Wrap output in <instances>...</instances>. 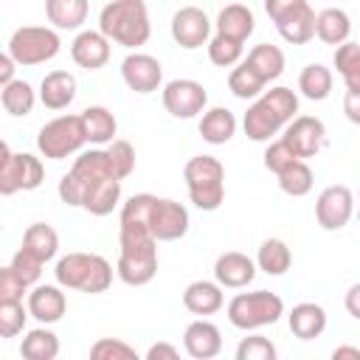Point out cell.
I'll use <instances>...</instances> for the list:
<instances>
[{
    "label": "cell",
    "instance_id": "cell-30",
    "mask_svg": "<svg viewBox=\"0 0 360 360\" xmlns=\"http://www.w3.org/2000/svg\"><path fill=\"white\" fill-rule=\"evenodd\" d=\"M292 264V253L284 239H264L256 253V267L267 276H284Z\"/></svg>",
    "mask_w": 360,
    "mask_h": 360
},
{
    "label": "cell",
    "instance_id": "cell-23",
    "mask_svg": "<svg viewBox=\"0 0 360 360\" xmlns=\"http://www.w3.org/2000/svg\"><path fill=\"white\" fill-rule=\"evenodd\" d=\"M287 323H290V332L298 340L321 338L323 329H326V309L321 304H315V301H301V304H295L290 309Z\"/></svg>",
    "mask_w": 360,
    "mask_h": 360
},
{
    "label": "cell",
    "instance_id": "cell-4",
    "mask_svg": "<svg viewBox=\"0 0 360 360\" xmlns=\"http://www.w3.org/2000/svg\"><path fill=\"white\" fill-rule=\"evenodd\" d=\"M98 31L124 48L146 45L152 34L149 8L143 0H110L98 14Z\"/></svg>",
    "mask_w": 360,
    "mask_h": 360
},
{
    "label": "cell",
    "instance_id": "cell-5",
    "mask_svg": "<svg viewBox=\"0 0 360 360\" xmlns=\"http://www.w3.org/2000/svg\"><path fill=\"white\" fill-rule=\"evenodd\" d=\"M112 177L121 180V177L115 174V169H112L110 152H107V149H90V152H82V155L73 160L70 172L62 174L56 191H59V200H62L65 205H79V208H82L84 197H87L96 186H101L104 180H112Z\"/></svg>",
    "mask_w": 360,
    "mask_h": 360
},
{
    "label": "cell",
    "instance_id": "cell-51",
    "mask_svg": "<svg viewBox=\"0 0 360 360\" xmlns=\"http://www.w3.org/2000/svg\"><path fill=\"white\" fill-rule=\"evenodd\" d=\"M298 3H304V0H264V11H267L270 20H276V17H281L284 11L295 8Z\"/></svg>",
    "mask_w": 360,
    "mask_h": 360
},
{
    "label": "cell",
    "instance_id": "cell-35",
    "mask_svg": "<svg viewBox=\"0 0 360 360\" xmlns=\"http://www.w3.org/2000/svg\"><path fill=\"white\" fill-rule=\"evenodd\" d=\"M20 354L25 360H53L59 354V338L45 326L31 329L20 343Z\"/></svg>",
    "mask_w": 360,
    "mask_h": 360
},
{
    "label": "cell",
    "instance_id": "cell-44",
    "mask_svg": "<svg viewBox=\"0 0 360 360\" xmlns=\"http://www.w3.org/2000/svg\"><path fill=\"white\" fill-rule=\"evenodd\" d=\"M236 360H276V346L262 335L242 338L236 346Z\"/></svg>",
    "mask_w": 360,
    "mask_h": 360
},
{
    "label": "cell",
    "instance_id": "cell-36",
    "mask_svg": "<svg viewBox=\"0 0 360 360\" xmlns=\"http://www.w3.org/2000/svg\"><path fill=\"white\" fill-rule=\"evenodd\" d=\"M264 79L242 59L231 73H228V90L236 96V98H259L264 93Z\"/></svg>",
    "mask_w": 360,
    "mask_h": 360
},
{
    "label": "cell",
    "instance_id": "cell-52",
    "mask_svg": "<svg viewBox=\"0 0 360 360\" xmlns=\"http://www.w3.org/2000/svg\"><path fill=\"white\" fill-rule=\"evenodd\" d=\"M14 59H11V53L6 51L3 56H0V87L3 84H8V82H14Z\"/></svg>",
    "mask_w": 360,
    "mask_h": 360
},
{
    "label": "cell",
    "instance_id": "cell-39",
    "mask_svg": "<svg viewBox=\"0 0 360 360\" xmlns=\"http://www.w3.org/2000/svg\"><path fill=\"white\" fill-rule=\"evenodd\" d=\"M335 68L346 84V90H360V45L357 42H343L335 48Z\"/></svg>",
    "mask_w": 360,
    "mask_h": 360
},
{
    "label": "cell",
    "instance_id": "cell-49",
    "mask_svg": "<svg viewBox=\"0 0 360 360\" xmlns=\"http://www.w3.org/2000/svg\"><path fill=\"white\" fill-rule=\"evenodd\" d=\"M180 352L172 343H155L146 349V360H177Z\"/></svg>",
    "mask_w": 360,
    "mask_h": 360
},
{
    "label": "cell",
    "instance_id": "cell-6",
    "mask_svg": "<svg viewBox=\"0 0 360 360\" xmlns=\"http://www.w3.org/2000/svg\"><path fill=\"white\" fill-rule=\"evenodd\" d=\"M56 284L79 292L98 295L112 284V264L98 253H65L53 267Z\"/></svg>",
    "mask_w": 360,
    "mask_h": 360
},
{
    "label": "cell",
    "instance_id": "cell-18",
    "mask_svg": "<svg viewBox=\"0 0 360 360\" xmlns=\"http://www.w3.org/2000/svg\"><path fill=\"white\" fill-rule=\"evenodd\" d=\"M256 262L239 250H228V253H219L217 262H214V278L222 284V287H231V290H239V287H248L253 278H256Z\"/></svg>",
    "mask_w": 360,
    "mask_h": 360
},
{
    "label": "cell",
    "instance_id": "cell-54",
    "mask_svg": "<svg viewBox=\"0 0 360 360\" xmlns=\"http://www.w3.org/2000/svg\"><path fill=\"white\" fill-rule=\"evenodd\" d=\"M357 217H360V214H357Z\"/></svg>",
    "mask_w": 360,
    "mask_h": 360
},
{
    "label": "cell",
    "instance_id": "cell-9",
    "mask_svg": "<svg viewBox=\"0 0 360 360\" xmlns=\"http://www.w3.org/2000/svg\"><path fill=\"white\" fill-rule=\"evenodd\" d=\"M84 143H87V132H84L82 112L79 115H59L37 132V149L48 160H62V158L79 152Z\"/></svg>",
    "mask_w": 360,
    "mask_h": 360
},
{
    "label": "cell",
    "instance_id": "cell-42",
    "mask_svg": "<svg viewBox=\"0 0 360 360\" xmlns=\"http://www.w3.org/2000/svg\"><path fill=\"white\" fill-rule=\"evenodd\" d=\"M90 357L93 360H138L135 349L118 338H101L90 346Z\"/></svg>",
    "mask_w": 360,
    "mask_h": 360
},
{
    "label": "cell",
    "instance_id": "cell-47",
    "mask_svg": "<svg viewBox=\"0 0 360 360\" xmlns=\"http://www.w3.org/2000/svg\"><path fill=\"white\" fill-rule=\"evenodd\" d=\"M25 290H28V284L11 270V264L0 270V301H22Z\"/></svg>",
    "mask_w": 360,
    "mask_h": 360
},
{
    "label": "cell",
    "instance_id": "cell-25",
    "mask_svg": "<svg viewBox=\"0 0 360 360\" xmlns=\"http://www.w3.org/2000/svg\"><path fill=\"white\" fill-rule=\"evenodd\" d=\"M214 25H217V34L245 42V39L253 34V28H256V17H253V11H250L248 6H242V3H231V6L219 8Z\"/></svg>",
    "mask_w": 360,
    "mask_h": 360
},
{
    "label": "cell",
    "instance_id": "cell-53",
    "mask_svg": "<svg viewBox=\"0 0 360 360\" xmlns=\"http://www.w3.org/2000/svg\"><path fill=\"white\" fill-rule=\"evenodd\" d=\"M335 360H360V346H338L332 352Z\"/></svg>",
    "mask_w": 360,
    "mask_h": 360
},
{
    "label": "cell",
    "instance_id": "cell-7",
    "mask_svg": "<svg viewBox=\"0 0 360 360\" xmlns=\"http://www.w3.org/2000/svg\"><path fill=\"white\" fill-rule=\"evenodd\" d=\"M188 200L200 211H217L225 200V166L214 155H194L183 166Z\"/></svg>",
    "mask_w": 360,
    "mask_h": 360
},
{
    "label": "cell",
    "instance_id": "cell-14",
    "mask_svg": "<svg viewBox=\"0 0 360 360\" xmlns=\"http://www.w3.org/2000/svg\"><path fill=\"white\" fill-rule=\"evenodd\" d=\"M284 143L301 158H315L323 146H326V127L321 118L315 115H295L287 127H284Z\"/></svg>",
    "mask_w": 360,
    "mask_h": 360
},
{
    "label": "cell",
    "instance_id": "cell-20",
    "mask_svg": "<svg viewBox=\"0 0 360 360\" xmlns=\"http://www.w3.org/2000/svg\"><path fill=\"white\" fill-rule=\"evenodd\" d=\"M70 56L84 70H98L110 59V39L101 31H79L70 42Z\"/></svg>",
    "mask_w": 360,
    "mask_h": 360
},
{
    "label": "cell",
    "instance_id": "cell-31",
    "mask_svg": "<svg viewBox=\"0 0 360 360\" xmlns=\"http://www.w3.org/2000/svg\"><path fill=\"white\" fill-rule=\"evenodd\" d=\"M245 62H248L264 82H276V79L284 73V53H281L278 45H270V42L256 45V48L245 56Z\"/></svg>",
    "mask_w": 360,
    "mask_h": 360
},
{
    "label": "cell",
    "instance_id": "cell-19",
    "mask_svg": "<svg viewBox=\"0 0 360 360\" xmlns=\"http://www.w3.org/2000/svg\"><path fill=\"white\" fill-rule=\"evenodd\" d=\"M183 349L194 360H211L222 352V335L211 321H194L183 332Z\"/></svg>",
    "mask_w": 360,
    "mask_h": 360
},
{
    "label": "cell",
    "instance_id": "cell-50",
    "mask_svg": "<svg viewBox=\"0 0 360 360\" xmlns=\"http://www.w3.org/2000/svg\"><path fill=\"white\" fill-rule=\"evenodd\" d=\"M343 307H346V312H349L352 318L360 321V281L352 284V287L346 290V295H343Z\"/></svg>",
    "mask_w": 360,
    "mask_h": 360
},
{
    "label": "cell",
    "instance_id": "cell-34",
    "mask_svg": "<svg viewBox=\"0 0 360 360\" xmlns=\"http://www.w3.org/2000/svg\"><path fill=\"white\" fill-rule=\"evenodd\" d=\"M298 90H301V96H307L309 101H323V98H329V93H332V70L323 68V65H318V62L307 65V68L301 70V76H298Z\"/></svg>",
    "mask_w": 360,
    "mask_h": 360
},
{
    "label": "cell",
    "instance_id": "cell-2",
    "mask_svg": "<svg viewBox=\"0 0 360 360\" xmlns=\"http://www.w3.org/2000/svg\"><path fill=\"white\" fill-rule=\"evenodd\" d=\"M118 245V278L129 287L149 284L158 273V239L152 236V231L138 222H121Z\"/></svg>",
    "mask_w": 360,
    "mask_h": 360
},
{
    "label": "cell",
    "instance_id": "cell-48",
    "mask_svg": "<svg viewBox=\"0 0 360 360\" xmlns=\"http://www.w3.org/2000/svg\"><path fill=\"white\" fill-rule=\"evenodd\" d=\"M343 112H346V118L352 124L360 127V90H346V96H343Z\"/></svg>",
    "mask_w": 360,
    "mask_h": 360
},
{
    "label": "cell",
    "instance_id": "cell-22",
    "mask_svg": "<svg viewBox=\"0 0 360 360\" xmlns=\"http://www.w3.org/2000/svg\"><path fill=\"white\" fill-rule=\"evenodd\" d=\"M225 304V295H222V284L219 281H191L186 290H183V307L191 312V315H214L219 312Z\"/></svg>",
    "mask_w": 360,
    "mask_h": 360
},
{
    "label": "cell",
    "instance_id": "cell-43",
    "mask_svg": "<svg viewBox=\"0 0 360 360\" xmlns=\"http://www.w3.org/2000/svg\"><path fill=\"white\" fill-rule=\"evenodd\" d=\"M42 259H37L31 250H25V248H20L14 256H11V270L31 287V284H37L39 281V276H42Z\"/></svg>",
    "mask_w": 360,
    "mask_h": 360
},
{
    "label": "cell",
    "instance_id": "cell-8",
    "mask_svg": "<svg viewBox=\"0 0 360 360\" xmlns=\"http://www.w3.org/2000/svg\"><path fill=\"white\" fill-rule=\"evenodd\" d=\"M281 315H284V301L270 290L239 292L228 301V321L242 332L273 326Z\"/></svg>",
    "mask_w": 360,
    "mask_h": 360
},
{
    "label": "cell",
    "instance_id": "cell-29",
    "mask_svg": "<svg viewBox=\"0 0 360 360\" xmlns=\"http://www.w3.org/2000/svg\"><path fill=\"white\" fill-rule=\"evenodd\" d=\"M87 0H45V14L48 22H53V28L62 31H73L87 20Z\"/></svg>",
    "mask_w": 360,
    "mask_h": 360
},
{
    "label": "cell",
    "instance_id": "cell-41",
    "mask_svg": "<svg viewBox=\"0 0 360 360\" xmlns=\"http://www.w3.org/2000/svg\"><path fill=\"white\" fill-rule=\"evenodd\" d=\"M28 315L31 312L22 307V301H0V338H17L25 329Z\"/></svg>",
    "mask_w": 360,
    "mask_h": 360
},
{
    "label": "cell",
    "instance_id": "cell-46",
    "mask_svg": "<svg viewBox=\"0 0 360 360\" xmlns=\"http://www.w3.org/2000/svg\"><path fill=\"white\" fill-rule=\"evenodd\" d=\"M298 160V155L284 143V138H278V141H273L267 149H264V169L267 172H273V174H278V172H284L290 163H295Z\"/></svg>",
    "mask_w": 360,
    "mask_h": 360
},
{
    "label": "cell",
    "instance_id": "cell-27",
    "mask_svg": "<svg viewBox=\"0 0 360 360\" xmlns=\"http://www.w3.org/2000/svg\"><path fill=\"white\" fill-rule=\"evenodd\" d=\"M236 132V115L228 110V107H211L202 112L200 118V135L205 143H228Z\"/></svg>",
    "mask_w": 360,
    "mask_h": 360
},
{
    "label": "cell",
    "instance_id": "cell-28",
    "mask_svg": "<svg viewBox=\"0 0 360 360\" xmlns=\"http://www.w3.org/2000/svg\"><path fill=\"white\" fill-rule=\"evenodd\" d=\"M82 121H84V132H87V143H110L115 141V129H118V121L115 115L101 107V104H93L87 110H82Z\"/></svg>",
    "mask_w": 360,
    "mask_h": 360
},
{
    "label": "cell",
    "instance_id": "cell-15",
    "mask_svg": "<svg viewBox=\"0 0 360 360\" xmlns=\"http://www.w3.org/2000/svg\"><path fill=\"white\" fill-rule=\"evenodd\" d=\"M208 37H211V20L202 8L197 6H183L174 11L172 17V39L186 48V51H194V48H202L208 45Z\"/></svg>",
    "mask_w": 360,
    "mask_h": 360
},
{
    "label": "cell",
    "instance_id": "cell-13",
    "mask_svg": "<svg viewBox=\"0 0 360 360\" xmlns=\"http://www.w3.org/2000/svg\"><path fill=\"white\" fill-rule=\"evenodd\" d=\"M354 214V194L349 186H326L315 202V219L323 231H340Z\"/></svg>",
    "mask_w": 360,
    "mask_h": 360
},
{
    "label": "cell",
    "instance_id": "cell-45",
    "mask_svg": "<svg viewBox=\"0 0 360 360\" xmlns=\"http://www.w3.org/2000/svg\"><path fill=\"white\" fill-rule=\"evenodd\" d=\"M107 152H110V160H112L115 174H118L121 180H127V177L132 174V169H135V149H132V143L118 138V141H112V143L107 146Z\"/></svg>",
    "mask_w": 360,
    "mask_h": 360
},
{
    "label": "cell",
    "instance_id": "cell-40",
    "mask_svg": "<svg viewBox=\"0 0 360 360\" xmlns=\"http://www.w3.org/2000/svg\"><path fill=\"white\" fill-rule=\"evenodd\" d=\"M242 51H245V42H239V39H231V37H222V34H214V39H208V59L219 68L239 65Z\"/></svg>",
    "mask_w": 360,
    "mask_h": 360
},
{
    "label": "cell",
    "instance_id": "cell-16",
    "mask_svg": "<svg viewBox=\"0 0 360 360\" xmlns=\"http://www.w3.org/2000/svg\"><path fill=\"white\" fill-rule=\"evenodd\" d=\"M121 79L132 93H155L163 82V68L152 53H129L121 62Z\"/></svg>",
    "mask_w": 360,
    "mask_h": 360
},
{
    "label": "cell",
    "instance_id": "cell-10",
    "mask_svg": "<svg viewBox=\"0 0 360 360\" xmlns=\"http://www.w3.org/2000/svg\"><path fill=\"white\" fill-rule=\"evenodd\" d=\"M59 48H62L59 34L45 25H22L8 37V53L22 68H34L53 59Z\"/></svg>",
    "mask_w": 360,
    "mask_h": 360
},
{
    "label": "cell",
    "instance_id": "cell-26",
    "mask_svg": "<svg viewBox=\"0 0 360 360\" xmlns=\"http://www.w3.org/2000/svg\"><path fill=\"white\" fill-rule=\"evenodd\" d=\"M349 34H352V20H349V14L343 8L329 6V8L318 11V17H315V37L321 42L338 48V45H343L349 39Z\"/></svg>",
    "mask_w": 360,
    "mask_h": 360
},
{
    "label": "cell",
    "instance_id": "cell-17",
    "mask_svg": "<svg viewBox=\"0 0 360 360\" xmlns=\"http://www.w3.org/2000/svg\"><path fill=\"white\" fill-rule=\"evenodd\" d=\"M315 11H312V6L304 0V3H298L295 8H290V11H284L281 17H276L273 22H276V31L281 34V39L284 42H290V45H307L312 37H315Z\"/></svg>",
    "mask_w": 360,
    "mask_h": 360
},
{
    "label": "cell",
    "instance_id": "cell-37",
    "mask_svg": "<svg viewBox=\"0 0 360 360\" xmlns=\"http://www.w3.org/2000/svg\"><path fill=\"white\" fill-rule=\"evenodd\" d=\"M278 177V188L284 191V194H290V197H304V194H309L312 191V183H315V174H312V169L307 166V160H295V163H290L284 172H278L276 174Z\"/></svg>",
    "mask_w": 360,
    "mask_h": 360
},
{
    "label": "cell",
    "instance_id": "cell-1",
    "mask_svg": "<svg viewBox=\"0 0 360 360\" xmlns=\"http://www.w3.org/2000/svg\"><path fill=\"white\" fill-rule=\"evenodd\" d=\"M121 222L146 225L158 242H174L188 233L186 205L155 194H132L121 208Z\"/></svg>",
    "mask_w": 360,
    "mask_h": 360
},
{
    "label": "cell",
    "instance_id": "cell-21",
    "mask_svg": "<svg viewBox=\"0 0 360 360\" xmlns=\"http://www.w3.org/2000/svg\"><path fill=\"white\" fill-rule=\"evenodd\" d=\"M59 287L56 284H37L28 292V312H31V318H37L39 323L62 321V315L68 309V298H65V292Z\"/></svg>",
    "mask_w": 360,
    "mask_h": 360
},
{
    "label": "cell",
    "instance_id": "cell-38",
    "mask_svg": "<svg viewBox=\"0 0 360 360\" xmlns=\"http://www.w3.org/2000/svg\"><path fill=\"white\" fill-rule=\"evenodd\" d=\"M118 200H121V180L112 177V180H104L101 186H96L84 197L82 208L87 214H93V217H107V214H112V208L118 205Z\"/></svg>",
    "mask_w": 360,
    "mask_h": 360
},
{
    "label": "cell",
    "instance_id": "cell-11",
    "mask_svg": "<svg viewBox=\"0 0 360 360\" xmlns=\"http://www.w3.org/2000/svg\"><path fill=\"white\" fill-rule=\"evenodd\" d=\"M0 194L11 197L17 191H34L45 180L42 160L31 152H11L8 143L0 146Z\"/></svg>",
    "mask_w": 360,
    "mask_h": 360
},
{
    "label": "cell",
    "instance_id": "cell-24",
    "mask_svg": "<svg viewBox=\"0 0 360 360\" xmlns=\"http://www.w3.org/2000/svg\"><path fill=\"white\" fill-rule=\"evenodd\" d=\"M76 98V76L68 70H51L39 82V101L48 110H65Z\"/></svg>",
    "mask_w": 360,
    "mask_h": 360
},
{
    "label": "cell",
    "instance_id": "cell-12",
    "mask_svg": "<svg viewBox=\"0 0 360 360\" xmlns=\"http://www.w3.org/2000/svg\"><path fill=\"white\" fill-rule=\"evenodd\" d=\"M205 104H208V93L194 79H172L163 87V107L174 118H194L205 112Z\"/></svg>",
    "mask_w": 360,
    "mask_h": 360
},
{
    "label": "cell",
    "instance_id": "cell-3",
    "mask_svg": "<svg viewBox=\"0 0 360 360\" xmlns=\"http://www.w3.org/2000/svg\"><path fill=\"white\" fill-rule=\"evenodd\" d=\"M298 112V96L295 90L278 84V87H270L264 90L245 112V135L256 143H264L270 141L273 135H278Z\"/></svg>",
    "mask_w": 360,
    "mask_h": 360
},
{
    "label": "cell",
    "instance_id": "cell-33",
    "mask_svg": "<svg viewBox=\"0 0 360 360\" xmlns=\"http://www.w3.org/2000/svg\"><path fill=\"white\" fill-rule=\"evenodd\" d=\"M0 101H3V110H6L8 115L20 118V115H28V112L34 110V104H37V93H34V87H31L25 79H14V82L3 84V90H0Z\"/></svg>",
    "mask_w": 360,
    "mask_h": 360
},
{
    "label": "cell",
    "instance_id": "cell-32",
    "mask_svg": "<svg viewBox=\"0 0 360 360\" xmlns=\"http://www.w3.org/2000/svg\"><path fill=\"white\" fill-rule=\"evenodd\" d=\"M22 248L31 250L37 259L51 262L56 256V250H59V236L48 222H34L22 233Z\"/></svg>",
    "mask_w": 360,
    "mask_h": 360
}]
</instances>
